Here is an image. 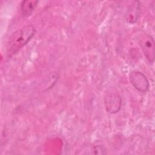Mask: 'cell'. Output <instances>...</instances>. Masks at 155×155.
Returning a JSON list of instances; mask_svg holds the SVG:
<instances>
[{
    "label": "cell",
    "mask_w": 155,
    "mask_h": 155,
    "mask_svg": "<svg viewBox=\"0 0 155 155\" xmlns=\"http://www.w3.org/2000/svg\"><path fill=\"white\" fill-rule=\"evenodd\" d=\"M35 33V27L31 24L25 25L12 33L6 46L7 56L10 58L16 54L31 39Z\"/></svg>",
    "instance_id": "1"
},
{
    "label": "cell",
    "mask_w": 155,
    "mask_h": 155,
    "mask_svg": "<svg viewBox=\"0 0 155 155\" xmlns=\"http://www.w3.org/2000/svg\"><path fill=\"white\" fill-rule=\"evenodd\" d=\"M137 42L147 61L153 64L155 58V47L153 38L145 33H140L137 37Z\"/></svg>",
    "instance_id": "2"
},
{
    "label": "cell",
    "mask_w": 155,
    "mask_h": 155,
    "mask_svg": "<svg viewBox=\"0 0 155 155\" xmlns=\"http://www.w3.org/2000/svg\"><path fill=\"white\" fill-rule=\"evenodd\" d=\"M131 84L139 92L145 93L148 91L150 84L146 76L139 71H132L129 74Z\"/></svg>",
    "instance_id": "3"
},
{
    "label": "cell",
    "mask_w": 155,
    "mask_h": 155,
    "mask_svg": "<svg viewBox=\"0 0 155 155\" xmlns=\"http://www.w3.org/2000/svg\"><path fill=\"white\" fill-rule=\"evenodd\" d=\"M106 111L110 114H115L119 111L122 106V99L116 93H111L104 97Z\"/></svg>",
    "instance_id": "4"
},
{
    "label": "cell",
    "mask_w": 155,
    "mask_h": 155,
    "mask_svg": "<svg viewBox=\"0 0 155 155\" xmlns=\"http://www.w3.org/2000/svg\"><path fill=\"white\" fill-rule=\"evenodd\" d=\"M140 10V6L139 2L135 1H133L127 10L126 15V20L127 22L130 24L135 23L139 17Z\"/></svg>",
    "instance_id": "5"
},
{
    "label": "cell",
    "mask_w": 155,
    "mask_h": 155,
    "mask_svg": "<svg viewBox=\"0 0 155 155\" xmlns=\"http://www.w3.org/2000/svg\"><path fill=\"white\" fill-rule=\"evenodd\" d=\"M38 3V1H24L21 4L22 14L25 17L30 16Z\"/></svg>",
    "instance_id": "6"
}]
</instances>
